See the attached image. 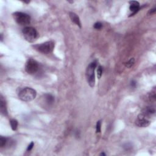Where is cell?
I'll use <instances>...</instances> for the list:
<instances>
[{
	"instance_id": "9a60e30c",
	"label": "cell",
	"mask_w": 156,
	"mask_h": 156,
	"mask_svg": "<svg viewBox=\"0 0 156 156\" xmlns=\"http://www.w3.org/2000/svg\"><path fill=\"white\" fill-rule=\"evenodd\" d=\"M101 121H97L96 126V133L101 132Z\"/></svg>"
},
{
	"instance_id": "d6986e66",
	"label": "cell",
	"mask_w": 156,
	"mask_h": 156,
	"mask_svg": "<svg viewBox=\"0 0 156 156\" xmlns=\"http://www.w3.org/2000/svg\"><path fill=\"white\" fill-rule=\"evenodd\" d=\"M33 146H34V143H33V142H31V143L29 144V146H28L27 151H31V149L33 148Z\"/></svg>"
},
{
	"instance_id": "5b68a950",
	"label": "cell",
	"mask_w": 156,
	"mask_h": 156,
	"mask_svg": "<svg viewBox=\"0 0 156 156\" xmlns=\"http://www.w3.org/2000/svg\"><path fill=\"white\" fill-rule=\"evenodd\" d=\"M22 32L25 38L29 42L35 41L38 35L36 29L33 27H26L23 29Z\"/></svg>"
},
{
	"instance_id": "8fae6325",
	"label": "cell",
	"mask_w": 156,
	"mask_h": 156,
	"mask_svg": "<svg viewBox=\"0 0 156 156\" xmlns=\"http://www.w3.org/2000/svg\"><path fill=\"white\" fill-rule=\"evenodd\" d=\"M46 104L48 106H50L53 104V103L54 102V98L53 97L51 94H45L44 96Z\"/></svg>"
},
{
	"instance_id": "3957f363",
	"label": "cell",
	"mask_w": 156,
	"mask_h": 156,
	"mask_svg": "<svg viewBox=\"0 0 156 156\" xmlns=\"http://www.w3.org/2000/svg\"><path fill=\"white\" fill-rule=\"evenodd\" d=\"M13 17L15 21L20 25L26 26L31 23V17L27 13L16 12L13 13Z\"/></svg>"
},
{
	"instance_id": "9c48e42d",
	"label": "cell",
	"mask_w": 156,
	"mask_h": 156,
	"mask_svg": "<svg viewBox=\"0 0 156 156\" xmlns=\"http://www.w3.org/2000/svg\"><path fill=\"white\" fill-rule=\"evenodd\" d=\"M69 14L71 20L74 23L78 26H79L80 28H81V21H80L79 16H78L75 13H74V12H70Z\"/></svg>"
},
{
	"instance_id": "7a4b0ae2",
	"label": "cell",
	"mask_w": 156,
	"mask_h": 156,
	"mask_svg": "<svg viewBox=\"0 0 156 156\" xmlns=\"http://www.w3.org/2000/svg\"><path fill=\"white\" fill-rule=\"evenodd\" d=\"M96 67V62H91L90 65L87 66L86 70V78L89 86L91 87H93L95 84V75L94 70Z\"/></svg>"
},
{
	"instance_id": "ba28073f",
	"label": "cell",
	"mask_w": 156,
	"mask_h": 156,
	"mask_svg": "<svg viewBox=\"0 0 156 156\" xmlns=\"http://www.w3.org/2000/svg\"><path fill=\"white\" fill-rule=\"evenodd\" d=\"M129 4L130 10L132 12L131 15H134L140 9V4L139 2L136 1H129Z\"/></svg>"
},
{
	"instance_id": "4fadbf2b",
	"label": "cell",
	"mask_w": 156,
	"mask_h": 156,
	"mask_svg": "<svg viewBox=\"0 0 156 156\" xmlns=\"http://www.w3.org/2000/svg\"><path fill=\"white\" fill-rule=\"evenodd\" d=\"M134 62H135V59H134V58H131L128 62H127L126 63H125L126 66L127 68H130L131 67H132V66L134 65Z\"/></svg>"
},
{
	"instance_id": "6da1fadb",
	"label": "cell",
	"mask_w": 156,
	"mask_h": 156,
	"mask_svg": "<svg viewBox=\"0 0 156 156\" xmlns=\"http://www.w3.org/2000/svg\"><path fill=\"white\" fill-rule=\"evenodd\" d=\"M37 92L34 89L30 87H25L21 90L18 93V97L21 100L25 102H29L35 98Z\"/></svg>"
},
{
	"instance_id": "ac0fdd59",
	"label": "cell",
	"mask_w": 156,
	"mask_h": 156,
	"mask_svg": "<svg viewBox=\"0 0 156 156\" xmlns=\"http://www.w3.org/2000/svg\"><path fill=\"white\" fill-rule=\"evenodd\" d=\"M149 99H150V101H154L156 100V93H155V91L154 92H151L149 94Z\"/></svg>"
},
{
	"instance_id": "7c38bea8",
	"label": "cell",
	"mask_w": 156,
	"mask_h": 156,
	"mask_svg": "<svg viewBox=\"0 0 156 156\" xmlns=\"http://www.w3.org/2000/svg\"><path fill=\"white\" fill-rule=\"evenodd\" d=\"M10 126L13 131H16L18 127V121L16 119H12L10 121Z\"/></svg>"
},
{
	"instance_id": "ffe728a7",
	"label": "cell",
	"mask_w": 156,
	"mask_h": 156,
	"mask_svg": "<svg viewBox=\"0 0 156 156\" xmlns=\"http://www.w3.org/2000/svg\"><path fill=\"white\" fill-rule=\"evenodd\" d=\"M131 86L133 87H135L136 82L134 81H132V82H131Z\"/></svg>"
},
{
	"instance_id": "8992f818",
	"label": "cell",
	"mask_w": 156,
	"mask_h": 156,
	"mask_svg": "<svg viewBox=\"0 0 156 156\" xmlns=\"http://www.w3.org/2000/svg\"><path fill=\"white\" fill-rule=\"evenodd\" d=\"M151 117L141 112L135 120V124L140 127H146L151 123Z\"/></svg>"
},
{
	"instance_id": "5bb4252c",
	"label": "cell",
	"mask_w": 156,
	"mask_h": 156,
	"mask_svg": "<svg viewBox=\"0 0 156 156\" xmlns=\"http://www.w3.org/2000/svg\"><path fill=\"white\" fill-rule=\"evenodd\" d=\"M6 142H7V139L6 138H4L3 137H1L0 138V147L3 148L6 145Z\"/></svg>"
},
{
	"instance_id": "30bf717a",
	"label": "cell",
	"mask_w": 156,
	"mask_h": 156,
	"mask_svg": "<svg viewBox=\"0 0 156 156\" xmlns=\"http://www.w3.org/2000/svg\"><path fill=\"white\" fill-rule=\"evenodd\" d=\"M0 111H1V113H2V115H6L8 114L6 102L3 99V97L1 98V100H0Z\"/></svg>"
},
{
	"instance_id": "7402d4cb",
	"label": "cell",
	"mask_w": 156,
	"mask_h": 156,
	"mask_svg": "<svg viewBox=\"0 0 156 156\" xmlns=\"http://www.w3.org/2000/svg\"><path fill=\"white\" fill-rule=\"evenodd\" d=\"M3 35H1V41H3Z\"/></svg>"
},
{
	"instance_id": "e0dca14e",
	"label": "cell",
	"mask_w": 156,
	"mask_h": 156,
	"mask_svg": "<svg viewBox=\"0 0 156 156\" xmlns=\"http://www.w3.org/2000/svg\"><path fill=\"white\" fill-rule=\"evenodd\" d=\"M102 26H103V25L100 22L96 23L94 25V28L96 29H101Z\"/></svg>"
},
{
	"instance_id": "277c9868",
	"label": "cell",
	"mask_w": 156,
	"mask_h": 156,
	"mask_svg": "<svg viewBox=\"0 0 156 156\" xmlns=\"http://www.w3.org/2000/svg\"><path fill=\"white\" fill-rule=\"evenodd\" d=\"M35 48L38 52L45 54H48L53 52L54 48V43L52 41H46L38 45L35 46Z\"/></svg>"
},
{
	"instance_id": "603a6c76",
	"label": "cell",
	"mask_w": 156,
	"mask_h": 156,
	"mask_svg": "<svg viewBox=\"0 0 156 156\" xmlns=\"http://www.w3.org/2000/svg\"><path fill=\"white\" fill-rule=\"evenodd\" d=\"M101 156H106V154L104 153H101Z\"/></svg>"
},
{
	"instance_id": "44dd1931",
	"label": "cell",
	"mask_w": 156,
	"mask_h": 156,
	"mask_svg": "<svg viewBox=\"0 0 156 156\" xmlns=\"http://www.w3.org/2000/svg\"><path fill=\"white\" fill-rule=\"evenodd\" d=\"M156 11V9H151V10L149 11V13H153L154 12H155Z\"/></svg>"
},
{
	"instance_id": "52a82bcc",
	"label": "cell",
	"mask_w": 156,
	"mask_h": 156,
	"mask_svg": "<svg viewBox=\"0 0 156 156\" xmlns=\"http://www.w3.org/2000/svg\"><path fill=\"white\" fill-rule=\"evenodd\" d=\"M38 62L33 59H30L26 62L25 66L26 71L29 74H34L38 71Z\"/></svg>"
},
{
	"instance_id": "2e32d148",
	"label": "cell",
	"mask_w": 156,
	"mask_h": 156,
	"mask_svg": "<svg viewBox=\"0 0 156 156\" xmlns=\"http://www.w3.org/2000/svg\"><path fill=\"white\" fill-rule=\"evenodd\" d=\"M103 74V68L101 66H99L97 69V76L98 79H100Z\"/></svg>"
}]
</instances>
